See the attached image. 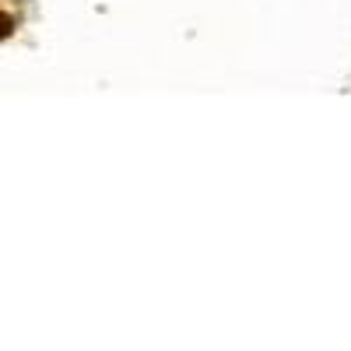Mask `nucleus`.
Here are the masks:
<instances>
[{
	"mask_svg": "<svg viewBox=\"0 0 351 351\" xmlns=\"http://www.w3.org/2000/svg\"><path fill=\"white\" fill-rule=\"evenodd\" d=\"M11 28H14V18L0 11V39H8V36H11Z\"/></svg>",
	"mask_w": 351,
	"mask_h": 351,
	"instance_id": "1",
	"label": "nucleus"
}]
</instances>
